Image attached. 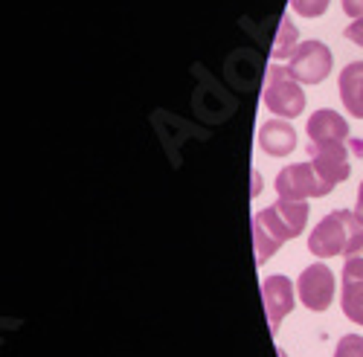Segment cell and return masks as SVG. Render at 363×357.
I'll use <instances>...</instances> for the list:
<instances>
[{
	"instance_id": "cell-1",
	"label": "cell",
	"mask_w": 363,
	"mask_h": 357,
	"mask_svg": "<svg viewBox=\"0 0 363 357\" xmlns=\"http://www.w3.org/2000/svg\"><path fill=\"white\" fill-rule=\"evenodd\" d=\"M308 221V203L306 200H285L264 206L253 215V244H256V264L262 267L285 242L302 235Z\"/></svg>"
},
{
	"instance_id": "cell-2",
	"label": "cell",
	"mask_w": 363,
	"mask_h": 357,
	"mask_svg": "<svg viewBox=\"0 0 363 357\" xmlns=\"http://www.w3.org/2000/svg\"><path fill=\"white\" fill-rule=\"evenodd\" d=\"M363 232V224L357 221L354 212L349 210H337L325 215L308 235V250L317 259H331V256H343L349 250V244Z\"/></svg>"
},
{
	"instance_id": "cell-3",
	"label": "cell",
	"mask_w": 363,
	"mask_h": 357,
	"mask_svg": "<svg viewBox=\"0 0 363 357\" xmlns=\"http://www.w3.org/2000/svg\"><path fill=\"white\" fill-rule=\"evenodd\" d=\"M262 99H264L267 110H274L277 116H285V119H294L306 110V94H302L299 81L291 76L288 67H279V64L267 67Z\"/></svg>"
},
{
	"instance_id": "cell-4",
	"label": "cell",
	"mask_w": 363,
	"mask_h": 357,
	"mask_svg": "<svg viewBox=\"0 0 363 357\" xmlns=\"http://www.w3.org/2000/svg\"><path fill=\"white\" fill-rule=\"evenodd\" d=\"M331 64H335V62H331V50L323 41H314L311 38V41H302L296 47V52L291 55L288 70L302 84H320V81L328 79Z\"/></svg>"
},
{
	"instance_id": "cell-5",
	"label": "cell",
	"mask_w": 363,
	"mask_h": 357,
	"mask_svg": "<svg viewBox=\"0 0 363 357\" xmlns=\"http://www.w3.org/2000/svg\"><path fill=\"white\" fill-rule=\"evenodd\" d=\"M277 192L285 200H306V198H323L331 189L320 181L311 163H291L277 174Z\"/></svg>"
},
{
	"instance_id": "cell-6",
	"label": "cell",
	"mask_w": 363,
	"mask_h": 357,
	"mask_svg": "<svg viewBox=\"0 0 363 357\" xmlns=\"http://www.w3.org/2000/svg\"><path fill=\"white\" fill-rule=\"evenodd\" d=\"M296 296L308 311H325L335 300V273L323 261L308 264L296 279Z\"/></svg>"
},
{
	"instance_id": "cell-7",
	"label": "cell",
	"mask_w": 363,
	"mask_h": 357,
	"mask_svg": "<svg viewBox=\"0 0 363 357\" xmlns=\"http://www.w3.org/2000/svg\"><path fill=\"white\" fill-rule=\"evenodd\" d=\"M349 142H325V145H308V163L314 166V171L320 174V181L335 189L337 183H343L349 177Z\"/></svg>"
},
{
	"instance_id": "cell-8",
	"label": "cell",
	"mask_w": 363,
	"mask_h": 357,
	"mask_svg": "<svg viewBox=\"0 0 363 357\" xmlns=\"http://www.w3.org/2000/svg\"><path fill=\"white\" fill-rule=\"evenodd\" d=\"M262 302H264V314L270 319V332H279L282 319L294 311V285L288 276H267L262 282Z\"/></svg>"
},
{
	"instance_id": "cell-9",
	"label": "cell",
	"mask_w": 363,
	"mask_h": 357,
	"mask_svg": "<svg viewBox=\"0 0 363 357\" xmlns=\"http://www.w3.org/2000/svg\"><path fill=\"white\" fill-rule=\"evenodd\" d=\"M308 142L325 145V142H349V123L331 108H320L308 116Z\"/></svg>"
},
{
	"instance_id": "cell-10",
	"label": "cell",
	"mask_w": 363,
	"mask_h": 357,
	"mask_svg": "<svg viewBox=\"0 0 363 357\" xmlns=\"http://www.w3.org/2000/svg\"><path fill=\"white\" fill-rule=\"evenodd\" d=\"M259 145L270 157H285L296 148V131L285 123V119H267L259 128Z\"/></svg>"
},
{
	"instance_id": "cell-11",
	"label": "cell",
	"mask_w": 363,
	"mask_h": 357,
	"mask_svg": "<svg viewBox=\"0 0 363 357\" xmlns=\"http://www.w3.org/2000/svg\"><path fill=\"white\" fill-rule=\"evenodd\" d=\"M340 99L354 119H363V62H352L340 73Z\"/></svg>"
},
{
	"instance_id": "cell-12",
	"label": "cell",
	"mask_w": 363,
	"mask_h": 357,
	"mask_svg": "<svg viewBox=\"0 0 363 357\" xmlns=\"http://www.w3.org/2000/svg\"><path fill=\"white\" fill-rule=\"evenodd\" d=\"M340 305H343V314L352 322L363 325V282H343Z\"/></svg>"
},
{
	"instance_id": "cell-13",
	"label": "cell",
	"mask_w": 363,
	"mask_h": 357,
	"mask_svg": "<svg viewBox=\"0 0 363 357\" xmlns=\"http://www.w3.org/2000/svg\"><path fill=\"white\" fill-rule=\"evenodd\" d=\"M343 256H346L343 282H363V232L349 244V250H346Z\"/></svg>"
},
{
	"instance_id": "cell-14",
	"label": "cell",
	"mask_w": 363,
	"mask_h": 357,
	"mask_svg": "<svg viewBox=\"0 0 363 357\" xmlns=\"http://www.w3.org/2000/svg\"><path fill=\"white\" fill-rule=\"evenodd\" d=\"M296 38H299L296 26L288 18H282L279 21V33H277V44H274V58H291L296 52V47H299Z\"/></svg>"
},
{
	"instance_id": "cell-15",
	"label": "cell",
	"mask_w": 363,
	"mask_h": 357,
	"mask_svg": "<svg viewBox=\"0 0 363 357\" xmlns=\"http://www.w3.org/2000/svg\"><path fill=\"white\" fill-rule=\"evenodd\" d=\"M335 357H363V337L357 334L340 337V343L335 346Z\"/></svg>"
},
{
	"instance_id": "cell-16",
	"label": "cell",
	"mask_w": 363,
	"mask_h": 357,
	"mask_svg": "<svg viewBox=\"0 0 363 357\" xmlns=\"http://www.w3.org/2000/svg\"><path fill=\"white\" fill-rule=\"evenodd\" d=\"M291 6H294V12L306 15V18H320L328 9V0H291Z\"/></svg>"
},
{
	"instance_id": "cell-17",
	"label": "cell",
	"mask_w": 363,
	"mask_h": 357,
	"mask_svg": "<svg viewBox=\"0 0 363 357\" xmlns=\"http://www.w3.org/2000/svg\"><path fill=\"white\" fill-rule=\"evenodd\" d=\"M346 38H349L352 44H357V47H363V18H357V21H352V23L346 26Z\"/></svg>"
},
{
	"instance_id": "cell-18",
	"label": "cell",
	"mask_w": 363,
	"mask_h": 357,
	"mask_svg": "<svg viewBox=\"0 0 363 357\" xmlns=\"http://www.w3.org/2000/svg\"><path fill=\"white\" fill-rule=\"evenodd\" d=\"M343 12L349 15V18H363V0H343Z\"/></svg>"
},
{
	"instance_id": "cell-19",
	"label": "cell",
	"mask_w": 363,
	"mask_h": 357,
	"mask_svg": "<svg viewBox=\"0 0 363 357\" xmlns=\"http://www.w3.org/2000/svg\"><path fill=\"white\" fill-rule=\"evenodd\" d=\"M354 215H357V221L363 224V181H360V189H357V203H354Z\"/></svg>"
}]
</instances>
